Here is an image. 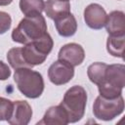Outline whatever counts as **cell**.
I'll list each match as a JSON object with an SVG mask.
<instances>
[{"label": "cell", "mask_w": 125, "mask_h": 125, "mask_svg": "<svg viewBox=\"0 0 125 125\" xmlns=\"http://www.w3.org/2000/svg\"><path fill=\"white\" fill-rule=\"evenodd\" d=\"M47 33V23L45 18L40 14L32 17L23 18L14 28L12 39L20 44H27L41 38Z\"/></svg>", "instance_id": "1"}, {"label": "cell", "mask_w": 125, "mask_h": 125, "mask_svg": "<svg viewBox=\"0 0 125 125\" xmlns=\"http://www.w3.org/2000/svg\"><path fill=\"white\" fill-rule=\"evenodd\" d=\"M14 80L20 92L29 99L39 98L44 91V79L38 71L31 67L17 68L14 73Z\"/></svg>", "instance_id": "2"}, {"label": "cell", "mask_w": 125, "mask_h": 125, "mask_svg": "<svg viewBox=\"0 0 125 125\" xmlns=\"http://www.w3.org/2000/svg\"><path fill=\"white\" fill-rule=\"evenodd\" d=\"M87 104V93L82 86L74 85L64 94L61 105L67 113L69 123H75L84 116Z\"/></svg>", "instance_id": "3"}, {"label": "cell", "mask_w": 125, "mask_h": 125, "mask_svg": "<svg viewBox=\"0 0 125 125\" xmlns=\"http://www.w3.org/2000/svg\"><path fill=\"white\" fill-rule=\"evenodd\" d=\"M53 46V39L48 32L41 38L24 44V46L21 47V54L27 66L33 67L42 64L51 53Z\"/></svg>", "instance_id": "4"}, {"label": "cell", "mask_w": 125, "mask_h": 125, "mask_svg": "<svg viewBox=\"0 0 125 125\" xmlns=\"http://www.w3.org/2000/svg\"><path fill=\"white\" fill-rule=\"evenodd\" d=\"M124 110V99L122 95L114 99L97 97L93 104V113L96 118L109 121L120 115Z\"/></svg>", "instance_id": "5"}, {"label": "cell", "mask_w": 125, "mask_h": 125, "mask_svg": "<svg viewBox=\"0 0 125 125\" xmlns=\"http://www.w3.org/2000/svg\"><path fill=\"white\" fill-rule=\"evenodd\" d=\"M74 76V67L69 63L58 60L48 69V77L55 85H63L69 82Z\"/></svg>", "instance_id": "6"}, {"label": "cell", "mask_w": 125, "mask_h": 125, "mask_svg": "<svg viewBox=\"0 0 125 125\" xmlns=\"http://www.w3.org/2000/svg\"><path fill=\"white\" fill-rule=\"evenodd\" d=\"M107 14L105 10L97 3L88 5L84 10V21L93 29H101L104 26Z\"/></svg>", "instance_id": "7"}, {"label": "cell", "mask_w": 125, "mask_h": 125, "mask_svg": "<svg viewBox=\"0 0 125 125\" xmlns=\"http://www.w3.org/2000/svg\"><path fill=\"white\" fill-rule=\"evenodd\" d=\"M58 59L74 67L83 62L85 59V52L81 45L77 43H68L60 49Z\"/></svg>", "instance_id": "8"}, {"label": "cell", "mask_w": 125, "mask_h": 125, "mask_svg": "<svg viewBox=\"0 0 125 125\" xmlns=\"http://www.w3.org/2000/svg\"><path fill=\"white\" fill-rule=\"evenodd\" d=\"M32 117V108L26 101L13 102V109L8 123L11 125H27Z\"/></svg>", "instance_id": "9"}, {"label": "cell", "mask_w": 125, "mask_h": 125, "mask_svg": "<svg viewBox=\"0 0 125 125\" xmlns=\"http://www.w3.org/2000/svg\"><path fill=\"white\" fill-rule=\"evenodd\" d=\"M102 83H105L115 88L123 89L125 86V65L122 63L107 65L104 73V79Z\"/></svg>", "instance_id": "10"}, {"label": "cell", "mask_w": 125, "mask_h": 125, "mask_svg": "<svg viewBox=\"0 0 125 125\" xmlns=\"http://www.w3.org/2000/svg\"><path fill=\"white\" fill-rule=\"evenodd\" d=\"M105 29L109 36H125V15L122 11H112L106 17Z\"/></svg>", "instance_id": "11"}, {"label": "cell", "mask_w": 125, "mask_h": 125, "mask_svg": "<svg viewBox=\"0 0 125 125\" xmlns=\"http://www.w3.org/2000/svg\"><path fill=\"white\" fill-rule=\"evenodd\" d=\"M44 11L46 16L55 21L70 14V4L64 0H47Z\"/></svg>", "instance_id": "12"}, {"label": "cell", "mask_w": 125, "mask_h": 125, "mask_svg": "<svg viewBox=\"0 0 125 125\" xmlns=\"http://www.w3.org/2000/svg\"><path fill=\"white\" fill-rule=\"evenodd\" d=\"M68 116L64 108L59 104L55 106H51L45 112L41 121L37 124H45V125H66L68 124Z\"/></svg>", "instance_id": "13"}, {"label": "cell", "mask_w": 125, "mask_h": 125, "mask_svg": "<svg viewBox=\"0 0 125 125\" xmlns=\"http://www.w3.org/2000/svg\"><path fill=\"white\" fill-rule=\"evenodd\" d=\"M55 25L58 33L63 37H70L74 35L77 30V21L71 13L60 20L55 21Z\"/></svg>", "instance_id": "14"}, {"label": "cell", "mask_w": 125, "mask_h": 125, "mask_svg": "<svg viewBox=\"0 0 125 125\" xmlns=\"http://www.w3.org/2000/svg\"><path fill=\"white\" fill-rule=\"evenodd\" d=\"M44 7L43 0H20V9L25 17L40 15L44 11Z\"/></svg>", "instance_id": "15"}, {"label": "cell", "mask_w": 125, "mask_h": 125, "mask_svg": "<svg viewBox=\"0 0 125 125\" xmlns=\"http://www.w3.org/2000/svg\"><path fill=\"white\" fill-rule=\"evenodd\" d=\"M125 47V36H108L106 40V50L109 55L123 59Z\"/></svg>", "instance_id": "16"}, {"label": "cell", "mask_w": 125, "mask_h": 125, "mask_svg": "<svg viewBox=\"0 0 125 125\" xmlns=\"http://www.w3.org/2000/svg\"><path fill=\"white\" fill-rule=\"evenodd\" d=\"M107 64L104 62H94L89 65L87 69V75L90 79V81L97 86L101 84L104 79V73L106 69Z\"/></svg>", "instance_id": "17"}, {"label": "cell", "mask_w": 125, "mask_h": 125, "mask_svg": "<svg viewBox=\"0 0 125 125\" xmlns=\"http://www.w3.org/2000/svg\"><path fill=\"white\" fill-rule=\"evenodd\" d=\"M7 60L10 65L14 69L21 68V67H28L23 60V57L21 54V48L20 47H15V48L10 49L7 53Z\"/></svg>", "instance_id": "18"}, {"label": "cell", "mask_w": 125, "mask_h": 125, "mask_svg": "<svg viewBox=\"0 0 125 125\" xmlns=\"http://www.w3.org/2000/svg\"><path fill=\"white\" fill-rule=\"evenodd\" d=\"M12 109L13 102L6 98L0 97V121L8 120L12 113Z\"/></svg>", "instance_id": "19"}, {"label": "cell", "mask_w": 125, "mask_h": 125, "mask_svg": "<svg viewBox=\"0 0 125 125\" xmlns=\"http://www.w3.org/2000/svg\"><path fill=\"white\" fill-rule=\"evenodd\" d=\"M11 16L6 12L0 11V34H4L6 31H8L11 27Z\"/></svg>", "instance_id": "20"}, {"label": "cell", "mask_w": 125, "mask_h": 125, "mask_svg": "<svg viewBox=\"0 0 125 125\" xmlns=\"http://www.w3.org/2000/svg\"><path fill=\"white\" fill-rule=\"evenodd\" d=\"M11 76V69L10 67L0 61V80H7Z\"/></svg>", "instance_id": "21"}, {"label": "cell", "mask_w": 125, "mask_h": 125, "mask_svg": "<svg viewBox=\"0 0 125 125\" xmlns=\"http://www.w3.org/2000/svg\"><path fill=\"white\" fill-rule=\"evenodd\" d=\"M13 2V0H0V6H7L10 5Z\"/></svg>", "instance_id": "22"}, {"label": "cell", "mask_w": 125, "mask_h": 125, "mask_svg": "<svg viewBox=\"0 0 125 125\" xmlns=\"http://www.w3.org/2000/svg\"><path fill=\"white\" fill-rule=\"evenodd\" d=\"M64 1H69V0H64Z\"/></svg>", "instance_id": "23"}]
</instances>
